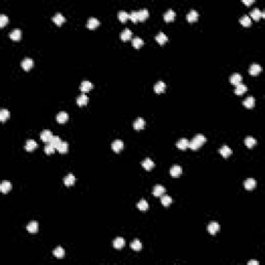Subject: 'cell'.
Here are the masks:
<instances>
[{
	"mask_svg": "<svg viewBox=\"0 0 265 265\" xmlns=\"http://www.w3.org/2000/svg\"><path fill=\"white\" fill-rule=\"evenodd\" d=\"M142 167L145 169V170H151L152 168L154 167V163L153 161L150 159H145L144 161L142 162Z\"/></svg>",
	"mask_w": 265,
	"mask_h": 265,
	"instance_id": "18",
	"label": "cell"
},
{
	"mask_svg": "<svg viewBox=\"0 0 265 265\" xmlns=\"http://www.w3.org/2000/svg\"><path fill=\"white\" fill-rule=\"evenodd\" d=\"M124 245H125V241H124V239L122 237H117L113 241L114 248H117V250H120V248H122L124 247Z\"/></svg>",
	"mask_w": 265,
	"mask_h": 265,
	"instance_id": "21",
	"label": "cell"
},
{
	"mask_svg": "<svg viewBox=\"0 0 265 265\" xmlns=\"http://www.w3.org/2000/svg\"><path fill=\"white\" fill-rule=\"evenodd\" d=\"M189 144H190L189 140L186 139V138H183V139H180L179 141L177 142L176 146H177V148L181 149V150H186L187 147H189Z\"/></svg>",
	"mask_w": 265,
	"mask_h": 265,
	"instance_id": "16",
	"label": "cell"
},
{
	"mask_svg": "<svg viewBox=\"0 0 265 265\" xmlns=\"http://www.w3.org/2000/svg\"><path fill=\"white\" fill-rule=\"evenodd\" d=\"M262 71V67L260 66L259 64H257V63H254V64H252L250 66V74L252 75V76H257V75H259V72Z\"/></svg>",
	"mask_w": 265,
	"mask_h": 265,
	"instance_id": "12",
	"label": "cell"
},
{
	"mask_svg": "<svg viewBox=\"0 0 265 265\" xmlns=\"http://www.w3.org/2000/svg\"><path fill=\"white\" fill-rule=\"evenodd\" d=\"M22 67L25 69V71H29L32 66H33V60L31 58H25L22 61Z\"/></svg>",
	"mask_w": 265,
	"mask_h": 265,
	"instance_id": "11",
	"label": "cell"
},
{
	"mask_svg": "<svg viewBox=\"0 0 265 265\" xmlns=\"http://www.w3.org/2000/svg\"><path fill=\"white\" fill-rule=\"evenodd\" d=\"M26 229L29 233H36L37 230H39V224H37L36 222H30L29 224L27 225Z\"/></svg>",
	"mask_w": 265,
	"mask_h": 265,
	"instance_id": "20",
	"label": "cell"
},
{
	"mask_svg": "<svg viewBox=\"0 0 265 265\" xmlns=\"http://www.w3.org/2000/svg\"><path fill=\"white\" fill-rule=\"evenodd\" d=\"M156 41L158 42L159 45H164L168 41V36L166 35L165 33H163V32H159L158 35L156 36Z\"/></svg>",
	"mask_w": 265,
	"mask_h": 265,
	"instance_id": "32",
	"label": "cell"
},
{
	"mask_svg": "<svg viewBox=\"0 0 265 265\" xmlns=\"http://www.w3.org/2000/svg\"><path fill=\"white\" fill-rule=\"evenodd\" d=\"M206 142V138L204 137L203 135H201V134H199V135L195 136V138L193 140H192L191 142H190L189 144V148H191L192 150H197V149H199L201 146L204 144V143Z\"/></svg>",
	"mask_w": 265,
	"mask_h": 265,
	"instance_id": "1",
	"label": "cell"
},
{
	"mask_svg": "<svg viewBox=\"0 0 265 265\" xmlns=\"http://www.w3.org/2000/svg\"><path fill=\"white\" fill-rule=\"evenodd\" d=\"M247 90H248L247 86L243 85V84H239V85L236 86V88H235V94L241 95V94H243Z\"/></svg>",
	"mask_w": 265,
	"mask_h": 265,
	"instance_id": "37",
	"label": "cell"
},
{
	"mask_svg": "<svg viewBox=\"0 0 265 265\" xmlns=\"http://www.w3.org/2000/svg\"><path fill=\"white\" fill-rule=\"evenodd\" d=\"M242 2L247 5H251L252 3H254V0H242Z\"/></svg>",
	"mask_w": 265,
	"mask_h": 265,
	"instance_id": "49",
	"label": "cell"
},
{
	"mask_svg": "<svg viewBox=\"0 0 265 265\" xmlns=\"http://www.w3.org/2000/svg\"><path fill=\"white\" fill-rule=\"evenodd\" d=\"M11 190V183L9 181H8V180H4V181H2V183L0 184V191H1V193L6 194L8 193Z\"/></svg>",
	"mask_w": 265,
	"mask_h": 265,
	"instance_id": "8",
	"label": "cell"
},
{
	"mask_svg": "<svg viewBox=\"0 0 265 265\" xmlns=\"http://www.w3.org/2000/svg\"><path fill=\"white\" fill-rule=\"evenodd\" d=\"M255 186H256V180H255L254 178H248V179H247L245 181V187L247 190H248V191L253 190Z\"/></svg>",
	"mask_w": 265,
	"mask_h": 265,
	"instance_id": "28",
	"label": "cell"
},
{
	"mask_svg": "<svg viewBox=\"0 0 265 265\" xmlns=\"http://www.w3.org/2000/svg\"><path fill=\"white\" fill-rule=\"evenodd\" d=\"M198 17H199V14L197 13V11H195V9H193V11H190V13L186 15L187 21H189V22H191V23H192V22H195V21L198 20Z\"/></svg>",
	"mask_w": 265,
	"mask_h": 265,
	"instance_id": "26",
	"label": "cell"
},
{
	"mask_svg": "<svg viewBox=\"0 0 265 265\" xmlns=\"http://www.w3.org/2000/svg\"><path fill=\"white\" fill-rule=\"evenodd\" d=\"M8 23V18L5 15H0V27H4Z\"/></svg>",
	"mask_w": 265,
	"mask_h": 265,
	"instance_id": "46",
	"label": "cell"
},
{
	"mask_svg": "<svg viewBox=\"0 0 265 265\" xmlns=\"http://www.w3.org/2000/svg\"><path fill=\"white\" fill-rule=\"evenodd\" d=\"M37 147V143L33 140H28L26 142V145H25V149L27 151H33Z\"/></svg>",
	"mask_w": 265,
	"mask_h": 265,
	"instance_id": "29",
	"label": "cell"
},
{
	"mask_svg": "<svg viewBox=\"0 0 265 265\" xmlns=\"http://www.w3.org/2000/svg\"><path fill=\"white\" fill-rule=\"evenodd\" d=\"M63 182H64V184L66 186H72V184H75V182H76V177H75L72 174H69L64 179H63Z\"/></svg>",
	"mask_w": 265,
	"mask_h": 265,
	"instance_id": "25",
	"label": "cell"
},
{
	"mask_svg": "<svg viewBox=\"0 0 265 265\" xmlns=\"http://www.w3.org/2000/svg\"><path fill=\"white\" fill-rule=\"evenodd\" d=\"M258 264H259V262L258 261H251L248 263V265H258Z\"/></svg>",
	"mask_w": 265,
	"mask_h": 265,
	"instance_id": "50",
	"label": "cell"
},
{
	"mask_svg": "<svg viewBox=\"0 0 265 265\" xmlns=\"http://www.w3.org/2000/svg\"><path fill=\"white\" fill-rule=\"evenodd\" d=\"M161 202H162V204H163L164 206H166V207H167V206H169L171 203H172V199H171L170 196H167V195H166V196H162Z\"/></svg>",
	"mask_w": 265,
	"mask_h": 265,
	"instance_id": "44",
	"label": "cell"
},
{
	"mask_svg": "<svg viewBox=\"0 0 265 265\" xmlns=\"http://www.w3.org/2000/svg\"><path fill=\"white\" fill-rule=\"evenodd\" d=\"M56 118H57V121L59 123H64V122H66L67 119H69V114H67L66 112L61 111L57 114V117H56Z\"/></svg>",
	"mask_w": 265,
	"mask_h": 265,
	"instance_id": "19",
	"label": "cell"
},
{
	"mask_svg": "<svg viewBox=\"0 0 265 265\" xmlns=\"http://www.w3.org/2000/svg\"><path fill=\"white\" fill-rule=\"evenodd\" d=\"M53 254H54V256H55L56 258H58V259H62V258L64 257L65 253H64V250H63L61 247H58L54 250Z\"/></svg>",
	"mask_w": 265,
	"mask_h": 265,
	"instance_id": "33",
	"label": "cell"
},
{
	"mask_svg": "<svg viewBox=\"0 0 265 265\" xmlns=\"http://www.w3.org/2000/svg\"><path fill=\"white\" fill-rule=\"evenodd\" d=\"M175 18H176V14H175V11H172V9H169L167 13L164 14V20H165L166 22H171V21H173Z\"/></svg>",
	"mask_w": 265,
	"mask_h": 265,
	"instance_id": "9",
	"label": "cell"
},
{
	"mask_svg": "<svg viewBox=\"0 0 265 265\" xmlns=\"http://www.w3.org/2000/svg\"><path fill=\"white\" fill-rule=\"evenodd\" d=\"M55 149L56 148H54V147L51 144H48V145H46V146H45V152H46L47 154H52V153H54V152H55Z\"/></svg>",
	"mask_w": 265,
	"mask_h": 265,
	"instance_id": "47",
	"label": "cell"
},
{
	"mask_svg": "<svg viewBox=\"0 0 265 265\" xmlns=\"http://www.w3.org/2000/svg\"><path fill=\"white\" fill-rule=\"evenodd\" d=\"M239 22H240V24L242 25V26L248 27L251 25V23H252V20H251V18L248 17V15H245L243 17H241V19L239 20Z\"/></svg>",
	"mask_w": 265,
	"mask_h": 265,
	"instance_id": "35",
	"label": "cell"
},
{
	"mask_svg": "<svg viewBox=\"0 0 265 265\" xmlns=\"http://www.w3.org/2000/svg\"><path fill=\"white\" fill-rule=\"evenodd\" d=\"M123 146L124 144L121 140H115V141L112 143V149H113V151L115 152H119L123 148Z\"/></svg>",
	"mask_w": 265,
	"mask_h": 265,
	"instance_id": "10",
	"label": "cell"
},
{
	"mask_svg": "<svg viewBox=\"0 0 265 265\" xmlns=\"http://www.w3.org/2000/svg\"><path fill=\"white\" fill-rule=\"evenodd\" d=\"M220 153L222 154L224 158H228L232 154V149H230V147H228L227 145H224L221 149H220Z\"/></svg>",
	"mask_w": 265,
	"mask_h": 265,
	"instance_id": "30",
	"label": "cell"
},
{
	"mask_svg": "<svg viewBox=\"0 0 265 265\" xmlns=\"http://www.w3.org/2000/svg\"><path fill=\"white\" fill-rule=\"evenodd\" d=\"M53 22L55 23L56 25L60 26V25H61L62 23H64V22H65V18L63 17V16H62L60 13H58V14H56V15L53 17Z\"/></svg>",
	"mask_w": 265,
	"mask_h": 265,
	"instance_id": "22",
	"label": "cell"
},
{
	"mask_svg": "<svg viewBox=\"0 0 265 265\" xmlns=\"http://www.w3.org/2000/svg\"><path fill=\"white\" fill-rule=\"evenodd\" d=\"M120 39H122V41H128V39H132V31H131L128 28H125V29L123 30L122 32H121L120 34Z\"/></svg>",
	"mask_w": 265,
	"mask_h": 265,
	"instance_id": "27",
	"label": "cell"
},
{
	"mask_svg": "<svg viewBox=\"0 0 265 265\" xmlns=\"http://www.w3.org/2000/svg\"><path fill=\"white\" fill-rule=\"evenodd\" d=\"M144 126H145V120L143 118H141V117L137 118L135 120V122H134V128H135V130H137V131L142 130Z\"/></svg>",
	"mask_w": 265,
	"mask_h": 265,
	"instance_id": "13",
	"label": "cell"
},
{
	"mask_svg": "<svg viewBox=\"0 0 265 265\" xmlns=\"http://www.w3.org/2000/svg\"><path fill=\"white\" fill-rule=\"evenodd\" d=\"M137 207L139 208L140 210H142V211H145V210L148 209L149 206H148V203H147L146 200H141L139 203H138Z\"/></svg>",
	"mask_w": 265,
	"mask_h": 265,
	"instance_id": "45",
	"label": "cell"
},
{
	"mask_svg": "<svg viewBox=\"0 0 265 265\" xmlns=\"http://www.w3.org/2000/svg\"><path fill=\"white\" fill-rule=\"evenodd\" d=\"M207 230H208V232L211 234V235H214L217 232H219L220 225L217 224V223H215V222H212V223H210V224L208 225Z\"/></svg>",
	"mask_w": 265,
	"mask_h": 265,
	"instance_id": "6",
	"label": "cell"
},
{
	"mask_svg": "<svg viewBox=\"0 0 265 265\" xmlns=\"http://www.w3.org/2000/svg\"><path fill=\"white\" fill-rule=\"evenodd\" d=\"M93 87V84L91 83V82L89 81H83L81 83V86H80V89H81V91L83 93H86L88 92L89 90H90L91 88Z\"/></svg>",
	"mask_w": 265,
	"mask_h": 265,
	"instance_id": "7",
	"label": "cell"
},
{
	"mask_svg": "<svg viewBox=\"0 0 265 265\" xmlns=\"http://www.w3.org/2000/svg\"><path fill=\"white\" fill-rule=\"evenodd\" d=\"M100 24V21H98L97 18H90L87 22V27L89 29H94V28H97Z\"/></svg>",
	"mask_w": 265,
	"mask_h": 265,
	"instance_id": "23",
	"label": "cell"
},
{
	"mask_svg": "<svg viewBox=\"0 0 265 265\" xmlns=\"http://www.w3.org/2000/svg\"><path fill=\"white\" fill-rule=\"evenodd\" d=\"M131 248H132L134 251H136V252H139V251H141V248H142V243H141V241L138 240V239L134 240L133 242L131 243Z\"/></svg>",
	"mask_w": 265,
	"mask_h": 265,
	"instance_id": "38",
	"label": "cell"
},
{
	"mask_svg": "<svg viewBox=\"0 0 265 265\" xmlns=\"http://www.w3.org/2000/svg\"><path fill=\"white\" fill-rule=\"evenodd\" d=\"M9 115H11V113H9L8 110L2 109L1 111H0V120H1L2 122H4L6 119L9 118Z\"/></svg>",
	"mask_w": 265,
	"mask_h": 265,
	"instance_id": "39",
	"label": "cell"
},
{
	"mask_svg": "<svg viewBox=\"0 0 265 265\" xmlns=\"http://www.w3.org/2000/svg\"><path fill=\"white\" fill-rule=\"evenodd\" d=\"M143 44H144V42H143L141 37H135V39H133V46L135 47L136 49L141 48Z\"/></svg>",
	"mask_w": 265,
	"mask_h": 265,
	"instance_id": "42",
	"label": "cell"
},
{
	"mask_svg": "<svg viewBox=\"0 0 265 265\" xmlns=\"http://www.w3.org/2000/svg\"><path fill=\"white\" fill-rule=\"evenodd\" d=\"M165 192H166L165 187H164L163 186H161V184H158V186H156L153 187L152 194H153V196H156V197H162Z\"/></svg>",
	"mask_w": 265,
	"mask_h": 265,
	"instance_id": "3",
	"label": "cell"
},
{
	"mask_svg": "<svg viewBox=\"0 0 265 265\" xmlns=\"http://www.w3.org/2000/svg\"><path fill=\"white\" fill-rule=\"evenodd\" d=\"M181 172H182L181 168H180L178 165H174L170 170V174L172 177H179L180 174H181Z\"/></svg>",
	"mask_w": 265,
	"mask_h": 265,
	"instance_id": "14",
	"label": "cell"
},
{
	"mask_svg": "<svg viewBox=\"0 0 265 265\" xmlns=\"http://www.w3.org/2000/svg\"><path fill=\"white\" fill-rule=\"evenodd\" d=\"M138 16H139V21H144L148 18L149 11H147L146 8H143V9H141V11H138Z\"/></svg>",
	"mask_w": 265,
	"mask_h": 265,
	"instance_id": "34",
	"label": "cell"
},
{
	"mask_svg": "<svg viewBox=\"0 0 265 265\" xmlns=\"http://www.w3.org/2000/svg\"><path fill=\"white\" fill-rule=\"evenodd\" d=\"M87 103H88V97L86 94H84V93H82V94L77 98V104H78L79 106H85Z\"/></svg>",
	"mask_w": 265,
	"mask_h": 265,
	"instance_id": "31",
	"label": "cell"
},
{
	"mask_svg": "<svg viewBox=\"0 0 265 265\" xmlns=\"http://www.w3.org/2000/svg\"><path fill=\"white\" fill-rule=\"evenodd\" d=\"M118 19H119V21H120V22L124 23L126 20H128V19H130V15H128L126 11H119V13H118Z\"/></svg>",
	"mask_w": 265,
	"mask_h": 265,
	"instance_id": "43",
	"label": "cell"
},
{
	"mask_svg": "<svg viewBox=\"0 0 265 265\" xmlns=\"http://www.w3.org/2000/svg\"><path fill=\"white\" fill-rule=\"evenodd\" d=\"M21 35H22V32H21L20 29H14L13 31L9 33L11 39H13V41H15V42H18L19 39H21Z\"/></svg>",
	"mask_w": 265,
	"mask_h": 265,
	"instance_id": "17",
	"label": "cell"
},
{
	"mask_svg": "<svg viewBox=\"0 0 265 265\" xmlns=\"http://www.w3.org/2000/svg\"><path fill=\"white\" fill-rule=\"evenodd\" d=\"M265 16V14L264 13H262L261 11H260L259 8H254L253 9L252 11H251V15H250V18L252 17L253 19H254V20H256V21H258L259 20L260 18H262V17H264Z\"/></svg>",
	"mask_w": 265,
	"mask_h": 265,
	"instance_id": "5",
	"label": "cell"
},
{
	"mask_svg": "<svg viewBox=\"0 0 265 265\" xmlns=\"http://www.w3.org/2000/svg\"><path fill=\"white\" fill-rule=\"evenodd\" d=\"M166 90V84L163 81H159L154 85V92L156 93H163Z\"/></svg>",
	"mask_w": 265,
	"mask_h": 265,
	"instance_id": "15",
	"label": "cell"
},
{
	"mask_svg": "<svg viewBox=\"0 0 265 265\" xmlns=\"http://www.w3.org/2000/svg\"><path fill=\"white\" fill-rule=\"evenodd\" d=\"M41 138H42V140H43L44 142H46V143L47 142H50L51 139L53 138L52 132H51V131H49V130L43 131V132H42V134H41Z\"/></svg>",
	"mask_w": 265,
	"mask_h": 265,
	"instance_id": "4",
	"label": "cell"
},
{
	"mask_svg": "<svg viewBox=\"0 0 265 265\" xmlns=\"http://www.w3.org/2000/svg\"><path fill=\"white\" fill-rule=\"evenodd\" d=\"M256 143H257V141L253 137H247L245 140V144L247 145V147H248V148L254 147L255 145H256Z\"/></svg>",
	"mask_w": 265,
	"mask_h": 265,
	"instance_id": "40",
	"label": "cell"
},
{
	"mask_svg": "<svg viewBox=\"0 0 265 265\" xmlns=\"http://www.w3.org/2000/svg\"><path fill=\"white\" fill-rule=\"evenodd\" d=\"M62 141H61V139H60L59 137H58V136H53V138L52 139H51V141L49 142V144H51L52 145V146L54 147V148H56L57 149V147L59 146V144L60 143H61Z\"/></svg>",
	"mask_w": 265,
	"mask_h": 265,
	"instance_id": "36",
	"label": "cell"
},
{
	"mask_svg": "<svg viewBox=\"0 0 265 265\" xmlns=\"http://www.w3.org/2000/svg\"><path fill=\"white\" fill-rule=\"evenodd\" d=\"M57 150L58 152H60V153H65V152H67V150H69V144H67L66 142H61L59 144V146L57 147Z\"/></svg>",
	"mask_w": 265,
	"mask_h": 265,
	"instance_id": "41",
	"label": "cell"
},
{
	"mask_svg": "<svg viewBox=\"0 0 265 265\" xmlns=\"http://www.w3.org/2000/svg\"><path fill=\"white\" fill-rule=\"evenodd\" d=\"M241 81H242V77H241L240 74H237V72L233 74L231 76V78H230V82H231V84H232V85H235V86L241 84Z\"/></svg>",
	"mask_w": 265,
	"mask_h": 265,
	"instance_id": "2",
	"label": "cell"
},
{
	"mask_svg": "<svg viewBox=\"0 0 265 265\" xmlns=\"http://www.w3.org/2000/svg\"><path fill=\"white\" fill-rule=\"evenodd\" d=\"M130 19L133 21L134 23L138 22L139 21V16H138V11H132L130 14Z\"/></svg>",
	"mask_w": 265,
	"mask_h": 265,
	"instance_id": "48",
	"label": "cell"
},
{
	"mask_svg": "<svg viewBox=\"0 0 265 265\" xmlns=\"http://www.w3.org/2000/svg\"><path fill=\"white\" fill-rule=\"evenodd\" d=\"M242 104H243V106H245V108H248V109H252V108L255 106V98L253 97H248L243 100Z\"/></svg>",
	"mask_w": 265,
	"mask_h": 265,
	"instance_id": "24",
	"label": "cell"
}]
</instances>
